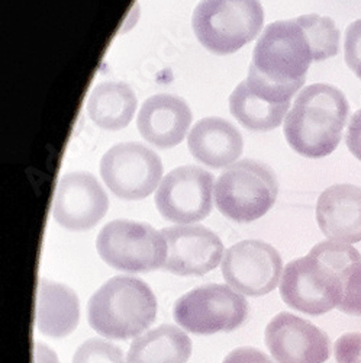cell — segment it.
Wrapping results in <instances>:
<instances>
[{
    "instance_id": "12",
    "label": "cell",
    "mask_w": 361,
    "mask_h": 363,
    "mask_svg": "<svg viewBox=\"0 0 361 363\" xmlns=\"http://www.w3.org/2000/svg\"><path fill=\"white\" fill-rule=\"evenodd\" d=\"M221 269L225 282L236 292L263 296L280 284L283 263L272 245L261 240H243L225 252Z\"/></svg>"
},
{
    "instance_id": "2",
    "label": "cell",
    "mask_w": 361,
    "mask_h": 363,
    "mask_svg": "<svg viewBox=\"0 0 361 363\" xmlns=\"http://www.w3.org/2000/svg\"><path fill=\"white\" fill-rule=\"evenodd\" d=\"M361 262V255L340 241L326 240L308 256L286 264L279 284L285 304L308 315H322L338 308L348 267Z\"/></svg>"
},
{
    "instance_id": "25",
    "label": "cell",
    "mask_w": 361,
    "mask_h": 363,
    "mask_svg": "<svg viewBox=\"0 0 361 363\" xmlns=\"http://www.w3.org/2000/svg\"><path fill=\"white\" fill-rule=\"evenodd\" d=\"M337 363H361V333H345L334 345Z\"/></svg>"
},
{
    "instance_id": "26",
    "label": "cell",
    "mask_w": 361,
    "mask_h": 363,
    "mask_svg": "<svg viewBox=\"0 0 361 363\" xmlns=\"http://www.w3.org/2000/svg\"><path fill=\"white\" fill-rule=\"evenodd\" d=\"M345 144L350 150V153L361 162V109L355 111L348 121Z\"/></svg>"
},
{
    "instance_id": "16",
    "label": "cell",
    "mask_w": 361,
    "mask_h": 363,
    "mask_svg": "<svg viewBox=\"0 0 361 363\" xmlns=\"http://www.w3.org/2000/svg\"><path fill=\"white\" fill-rule=\"evenodd\" d=\"M192 119L193 115L186 101L174 95L160 94L142 104L137 127L147 143L167 150L185 140Z\"/></svg>"
},
{
    "instance_id": "11",
    "label": "cell",
    "mask_w": 361,
    "mask_h": 363,
    "mask_svg": "<svg viewBox=\"0 0 361 363\" xmlns=\"http://www.w3.org/2000/svg\"><path fill=\"white\" fill-rule=\"evenodd\" d=\"M300 89L299 84H276L248 72L229 96L231 115L250 131L276 130L286 119L290 101Z\"/></svg>"
},
{
    "instance_id": "6",
    "label": "cell",
    "mask_w": 361,
    "mask_h": 363,
    "mask_svg": "<svg viewBox=\"0 0 361 363\" xmlns=\"http://www.w3.org/2000/svg\"><path fill=\"white\" fill-rule=\"evenodd\" d=\"M277 194L276 173L253 159L227 167L215 184L217 208L222 216L238 224L264 217L276 203Z\"/></svg>"
},
{
    "instance_id": "28",
    "label": "cell",
    "mask_w": 361,
    "mask_h": 363,
    "mask_svg": "<svg viewBox=\"0 0 361 363\" xmlns=\"http://www.w3.org/2000/svg\"><path fill=\"white\" fill-rule=\"evenodd\" d=\"M34 363H58V357L52 349L45 346L44 343H34L33 353Z\"/></svg>"
},
{
    "instance_id": "18",
    "label": "cell",
    "mask_w": 361,
    "mask_h": 363,
    "mask_svg": "<svg viewBox=\"0 0 361 363\" xmlns=\"http://www.w3.org/2000/svg\"><path fill=\"white\" fill-rule=\"evenodd\" d=\"M190 155L212 169L229 167L243 155L244 140L229 121L218 116L200 119L188 137Z\"/></svg>"
},
{
    "instance_id": "7",
    "label": "cell",
    "mask_w": 361,
    "mask_h": 363,
    "mask_svg": "<svg viewBox=\"0 0 361 363\" xmlns=\"http://www.w3.org/2000/svg\"><path fill=\"white\" fill-rule=\"evenodd\" d=\"M96 250L106 264L128 274H148L160 269L167 257L163 233L132 220H113L106 224L98 234Z\"/></svg>"
},
{
    "instance_id": "23",
    "label": "cell",
    "mask_w": 361,
    "mask_h": 363,
    "mask_svg": "<svg viewBox=\"0 0 361 363\" xmlns=\"http://www.w3.org/2000/svg\"><path fill=\"white\" fill-rule=\"evenodd\" d=\"M338 310L348 315L361 317V262L348 267L344 277V294Z\"/></svg>"
},
{
    "instance_id": "15",
    "label": "cell",
    "mask_w": 361,
    "mask_h": 363,
    "mask_svg": "<svg viewBox=\"0 0 361 363\" xmlns=\"http://www.w3.org/2000/svg\"><path fill=\"white\" fill-rule=\"evenodd\" d=\"M264 342L276 363H325L331 343L321 328L292 313H279L264 331Z\"/></svg>"
},
{
    "instance_id": "22",
    "label": "cell",
    "mask_w": 361,
    "mask_h": 363,
    "mask_svg": "<svg viewBox=\"0 0 361 363\" xmlns=\"http://www.w3.org/2000/svg\"><path fill=\"white\" fill-rule=\"evenodd\" d=\"M71 363H128V360L113 343L93 337L77 347Z\"/></svg>"
},
{
    "instance_id": "14",
    "label": "cell",
    "mask_w": 361,
    "mask_h": 363,
    "mask_svg": "<svg viewBox=\"0 0 361 363\" xmlns=\"http://www.w3.org/2000/svg\"><path fill=\"white\" fill-rule=\"evenodd\" d=\"M167 243L163 270L178 277H202L214 270L224 259L221 238L209 228L178 224L161 230Z\"/></svg>"
},
{
    "instance_id": "24",
    "label": "cell",
    "mask_w": 361,
    "mask_h": 363,
    "mask_svg": "<svg viewBox=\"0 0 361 363\" xmlns=\"http://www.w3.org/2000/svg\"><path fill=\"white\" fill-rule=\"evenodd\" d=\"M344 58L348 69L361 80V19L351 22L345 29Z\"/></svg>"
},
{
    "instance_id": "9",
    "label": "cell",
    "mask_w": 361,
    "mask_h": 363,
    "mask_svg": "<svg viewBox=\"0 0 361 363\" xmlns=\"http://www.w3.org/2000/svg\"><path fill=\"white\" fill-rule=\"evenodd\" d=\"M101 176L118 198L139 201L159 189L163 163L159 155L139 143H120L103 155Z\"/></svg>"
},
{
    "instance_id": "21",
    "label": "cell",
    "mask_w": 361,
    "mask_h": 363,
    "mask_svg": "<svg viewBox=\"0 0 361 363\" xmlns=\"http://www.w3.org/2000/svg\"><path fill=\"white\" fill-rule=\"evenodd\" d=\"M192 354V340L183 330L161 324L132 340L128 363H186Z\"/></svg>"
},
{
    "instance_id": "10",
    "label": "cell",
    "mask_w": 361,
    "mask_h": 363,
    "mask_svg": "<svg viewBox=\"0 0 361 363\" xmlns=\"http://www.w3.org/2000/svg\"><path fill=\"white\" fill-rule=\"evenodd\" d=\"M214 176L197 166H180L163 177L156 206L163 218L176 224L205 220L214 205Z\"/></svg>"
},
{
    "instance_id": "20",
    "label": "cell",
    "mask_w": 361,
    "mask_h": 363,
    "mask_svg": "<svg viewBox=\"0 0 361 363\" xmlns=\"http://www.w3.org/2000/svg\"><path fill=\"white\" fill-rule=\"evenodd\" d=\"M137 96L124 82H102L87 101V113L92 123L106 131L127 128L137 111Z\"/></svg>"
},
{
    "instance_id": "4",
    "label": "cell",
    "mask_w": 361,
    "mask_h": 363,
    "mask_svg": "<svg viewBox=\"0 0 361 363\" xmlns=\"http://www.w3.org/2000/svg\"><path fill=\"white\" fill-rule=\"evenodd\" d=\"M157 317V299L149 286L134 277L105 282L87 304V320L98 335L128 340L149 328Z\"/></svg>"
},
{
    "instance_id": "8",
    "label": "cell",
    "mask_w": 361,
    "mask_h": 363,
    "mask_svg": "<svg viewBox=\"0 0 361 363\" xmlns=\"http://www.w3.org/2000/svg\"><path fill=\"white\" fill-rule=\"evenodd\" d=\"M176 323L193 335L234 331L248 317V302L228 285L206 284L180 296L173 308Z\"/></svg>"
},
{
    "instance_id": "5",
    "label": "cell",
    "mask_w": 361,
    "mask_h": 363,
    "mask_svg": "<svg viewBox=\"0 0 361 363\" xmlns=\"http://www.w3.org/2000/svg\"><path fill=\"white\" fill-rule=\"evenodd\" d=\"M263 23L258 0H200L192 16L197 41L217 55L236 52L254 41Z\"/></svg>"
},
{
    "instance_id": "17",
    "label": "cell",
    "mask_w": 361,
    "mask_h": 363,
    "mask_svg": "<svg viewBox=\"0 0 361 363\" xmlns=\"http://www.w3.org/2000/svg\"><path fill=\"white\" fill-rule=\"evenodd\" d=\"M316 221L333 241L354 245L361 241V188L340 184L326 188L316 202Z\"/></svg>"
},
{
    "instance_id": "1",
    "label": "cell",
    "mask_w": 361,
    "mask_h": 363,
    "mask_svg": "<svg viewBox=\"0 0 361 363\" xmlns=\"http://www.w3.org/2000/svg\"><path fill=\"white\" fill-rule=\"evenodd\" d=\"M336 22L311 13L270 23L258 38L248 72L276 84H305L312 63L340 52Z\"/></svg>"
},
{
    "instance_id": "27",
    "label": "cell",
    "mask_w": 361,
    "mask_h": 363,
    "mask_svg": "<svg viewBox=\"0 0 361 363\" xmlns=\"http://www.w3.org/2000/svg\"><path fill=\"white\" fill-rule=\"evenodd\" d=\"M222 363H273V360L256 347L244 346L228 353Z\"/></svg>"
},
{
    "instance_id": "19",
    "label": "cell",
    "mask_w": 361,
    "mask_h": 363,
    "mask_svg": "<svg viewBox=\"0 0 361 363\" xmlns=\"http://www.w3.org/2000/svg\"><path fill=\"white\" fill-rule=\"evenodd\" d=\"M80 302L67 285L41 279L37 289L35 325L41 335L63 339L77 328Z\"/></svg>"
},
{
    "instance_id": "3",
    "label": "cell",
    "mask_w": 361,
    "mask_h": 363,
    "mask_svg": "<svg viewBox=\"0 0 361 363\" xmlns=\"http://www.w3.org/2000/svg\"><path fill=\"white\" fill-rule=\"evenodd\" d=\"M348 115L350 104L338 87L309 84L296 96L285 119L286 141L299 156L326 157L340 145Z\"/></svg>"
},
{
    "instance_id": "13",
    "label": "cell",
    "mask_w": 361,
    "mask_h": 363,
    "mask_svg": "<svg viewBox=\"0 0 361 363\" xmlns=\"http://www.w3.org/2000/svg\"><path fill=\"white\" fill-rule=\"evenodd\" d=\"M109 198L99 180L88 172H70L58 182L52 217L70 231L93 228L108 213Z\"/></svg>"
}]
</instances>
